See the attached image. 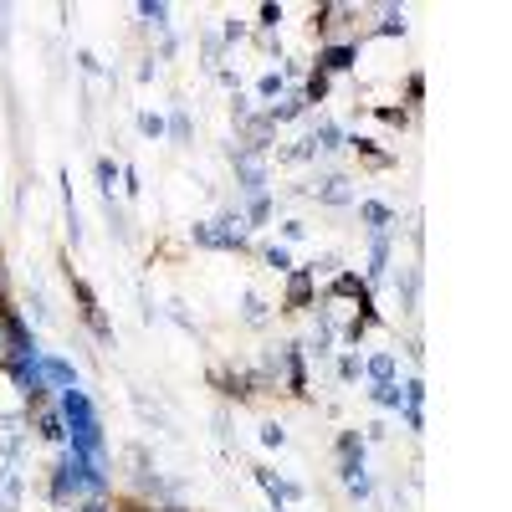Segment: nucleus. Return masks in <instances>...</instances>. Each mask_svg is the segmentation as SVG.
<instances>
[{
  "instance_id": "nucleus-7",
  "label": "nucleus",
  "mask_w": 512,
  "mask_h": 512,
  "mask_svg": "<svg viewBox=\"0 0 512 512\" xmlns=\"http://www.w3.org/2000/svg\"><path fill=\"white\" fill-rule=\"evenodd\" d=\"M11 328H16V323L0 313V359H11Z\"/></svg>"
},
{
  "instance_id": "nucleus-2",
  "label": "nucleus",
  "mask_w": 512,
  "mask_h": 512,
  "mask_svg": "<svg viewBox=\"0 0 512 512\" xmlns=\"http://www.w3.org/2000/svg\"><path fill=\"white\" fill-rule=\"evenodd\" d=\"M308 297H313V277H308V272H292V282H287V303H292V308H303Z\"/></svg>"
},
{
  "instance_id": "nucleus-3",
  "label": "nucleus",
  "mask_w": 512,
  "mask_h": 512,
  "mask_svg": "<svg viewBox=\"0 0 512 512\" xmlns=\"http://www.w3.org/2000/svg\"><path fill=\"white\" fill-rule=\"evenodd\" d=\"M236 169H241L246 190H262V159H256V154H241V159H236Z\"/></svg>"
},
{
  "instance_id": "nucleus-5",
  "label": "nucleus",
  "mask_w": 512,
  "mask_h": 512,
  "mask_svg": "<svg viewBox=\"0 0 512 512\" xmlns=\"http://www.w3.org/2000/svg\"><path fill=\"white\" fill-rule=\"evenodd\" d=\"M349 57H354L349 47H333V52L323 57V67H333V72H344V67H349Z\"/></svg>"
},
{
  "instance_id": "nucleus-10",
  "label": "nucleus",
  "mask_w": 512,
  "mask_h": 512,
  "mask_svg": "<svg viewBox=\"0 0 512 512\" xmlns=\"http://www.w3.org/2000/svg\"><path fill=\"white\" fill-rule=\"evenodd\" d=\"M154 512H185V507H154Z\"/></svg>"
},
{
  "instance_id": "nucleus-6",
  "label": "nucleus",
  "mask_w": 512,
  "mask_h": 512,
  "mask_svg": "<svg viewBox=\"0 0 512 512\" xmlns=\"http://www.w3.org/2000/svg\"><path fill=\"white\" fill-rule=\"evenodd\" d=\"M16 502H21V487H16V477H11L6 487H0V507H6V512H16Z\"/></svg>"
},
{
  "instance_id": "nucleus-9",
  "label": "nucleus",
  "mask_w": 512,
  "mask_h": 512,
  "mask_svg": "<svg viewBox=\"0 0 512 512\" xmlns=\"http://www.w3.org/2000/svg\"><path fill=\"white\" fill-rule=\"evenodd\" d=\"M267 262H272L277 272H287V251H282V246H272V251H267Z\"/></svg>"
},
{
  "instance_id": "nucleus-1",
  "label": "nucleus",
  "mask_w": 512,
  "mask_h": 512,
  "mask_svg": "<svg viewBox=\"0 0 512 512\" xmlns=\"http://www.w3.org/2000/svg\"><path fill=\"white\" fill-rule=\"evenodd\" d=\"M72 292H77V303H82V318L93 323V333H98V338H113V328H108V323H103V313H98V297H93L88 287H82V282H72Z\"/></svg>"
},
{
  "instance_id": "nucleus-8",
  "label": "nucleus",
  "mask_w": 512,
  "mask_h": 512,
  "mask_svg": "<svg viewBox=\"0 0 512 512\" xmlns=\"http://www.w3.org/2000/svg\"><path fill=\"white\" fill-rule=\"evenodd\" d=\"M349 180H328V190H323V200H349V190H344Z\"/></svg>"
},
{
  "instance_id": "nucleus-4",
  "label": "nucleus",
  "mask_w": 512,
  "mask_h": 512,
  "mask_svg": "<svg viewBox=\"0 0 512 512\" xmlns=\"http://www.w3.org/2000/svg\"><path fill=\"white\" fill-rule=\"evenodd\" d=\"M369 374H374L379 384H390V379H395V359H390V354H374V359H369Z\"/></svg>"
}]
</instances>
